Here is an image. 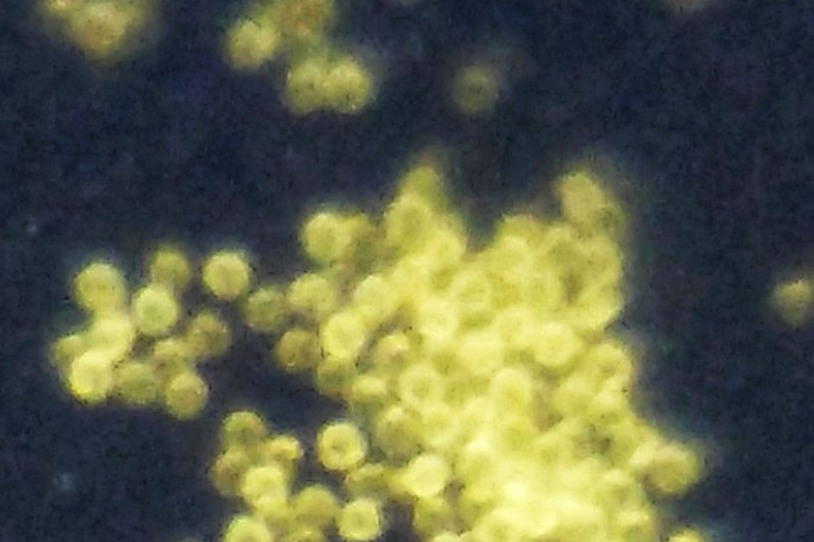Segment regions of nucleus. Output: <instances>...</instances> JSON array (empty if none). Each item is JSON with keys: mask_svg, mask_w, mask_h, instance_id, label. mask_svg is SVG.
I'll return each mask as SVG.
<instances>
[{"mask_svg": "<svg viewBox=\"0 0 814 542\" xmlns=\"http://www.w3.org/2000/svg\"><path fill=\"white\" fill-rule=\"evenodd\" d=\"M440 202L441 189L435 172L421 168L411 173L386 213L388 242L399 249L418 250L439 222Z\"/></svg>", "mask_w": 814, "mask_h": 542, "instance_id": "nucleus-1", "label": "nucleus"}, {"mask_svg": "<svg viewBox=\"0 0 814 542\" xmlns=\"http://www.w3.org/2000/svg\"><path fill=\"white\" fill-rule=\"evenodd\" d=\"M66 18L77 39L88 49L115 48L138 23L145 9L138 2H48Z\"/></svg>", "mask_w": 814, "mask_h": 542, "instance_id": "nucleus-2", "label": "nucleus"}, {"mask_svg": "<svg viewBox=\"0 0 814 542\" xmlns=\"http://www.w3.org/2000/svg\"><path fill=\"white\" fill-rule=\"evenodd\" d=\"M562 205L580 225L603 230L615 221L616 211L606 193L585 174H570L561 180Z\"/></svg>", "mask_w": 814, "mask_h": 542, "instance_id": "nucleus-3", "label": "nucleus"}, {"mask_svg": "<svg viewBox=\"0 0 814 542\" xmlns=\"http://www.w3.org/2000/svg\"><path fill=\"white\" fill-rule=\"evenodd\" d=\"M132 322L121 312L98 317L86 333L64 338L62 347L70 358L93 351L114 363L125 355L133 342Z\"/></svg>", "mask_w": 814, "mask_h": 542, "instance_id": "nucleus-4", "label": "nucleus"}, {"mask_svg": "<svg viewBox=\"0 0 814 542\" xmlns=\"http://www.w3.org/2000/svg\"><path fill=\"white\" fill-rule=\"evenodd\" d=\"M289 472L274 464L252 468L245 475L240 493L265 519L272 521L288 512Z\"/></svg>", "mask_w": 814, "mask_h": 542, "instance_id": "nucleus-5", "label": "nucleus"}, {"mask_svg": "<svg viewBox=\"0 0 814 542\" xmlns=\"http://www.w3.org/2000/svg\"><path fill=\"white\" fill-rule=\"evenodd\" d=\"M361 228L362 223L356 220H342L331 213L316 214L304 230L306 250L315 260H338Z\"/></svg>", "mask_w": 814, "mask_h": 542, "instance_id": "nucleus-6", "label": "nucleus"}, {"mask_svg": "<svg viewBox=\"0 0 814 542\" xmlns=\"http://www.w3.org/2000/svg\"><path fill=\"white\" fill-rule=\"evenodd\" d=\"M77 289L81 302L98 317L120 312L125 289L112 265L96 263L86 268L77 281Z\"/></svg>", "mask_w": 814, "mask_h": 542, "instance_id": "nucleus-7", "label": "nucleus"}, {"mask_svg": "<svg viewBox=\"0 0 814 542\" xmlns=\"http://www.w3.org/2000/svg\"><path fill=\"white\" fill-rule=\"evenodd\" d=\"M332 6L328 2H275L264 7L260 14L279 33L311 38L329 22Z\"/></svg>", "mask_w": 814, "mask_h": 542, "instance_id": "nucleus-8", "label": "nucleus"}, {"mask_svg": "<svg viewBox=\"0 0 814 542\" xmlns=\"http://www.w3.org/2000/svg\"><path fill=\"white\" fill-rule=\"evenodd\" d=\"M280 38L279 31L259 13L240 23L230 36V58L239 66H257L273 56Z\"/></svg>", "mask_w": 814, "mask_h": 542, "instance_id": "nucleus-9", "label": "nucleus"}, {"mask_svg": "<svg viewBox=\"0 0 814 542\" xmlns=\"http://www.w3.org/2000/svg\"><path fill=\"white\" fill-rule=\"evenodd\" d=\"M369 96L370 81L356 62L340 60L329 66L326 102L339 110L351 112L363 107Z\"/></svg>", "mask_w": 814, "mask_h": 542, "instance_id": "nucleus-10", "label": "nucleus"}, {"mask_svg": "<svg viewBox=\"0 0 814 542\" xmlns=\"http://www.w3.org/2000/svg\"><path fill=\"white\" fill-rule=\"evenodd\" d=\"M112 361L93 351H84L70 361L68 382L73 393L87 402L103 399L113 387Z\"/></svg>", "mask_w": 814, "mask_h": 542, "instance_id": "nucleus-11", "label": "nucleus"}, {"mask_svg": "<svg viewBox=\"0 0 814 542\" xmlns=\"http://www.w3.org/2000/svg\"><path fill=\"white\" fill-rule=\"evenodd\" d=\"M329 66L321 58H309L295 64L288 80L289 98L299 111H312L326 102Z\"/></svg>", "mask_w": 814, "mask_h": 542, "instance_id": "nucleus-12", "label": "nucleus"}, {"mask_svg": "<svg viewBox=\"0 0 814 542\" xmlns=\"http://www.w3.org/2000/svg\"><path fill=\"white\" fill-rule=\"evenodd\" d=\"M318 451L323 464L334 471H344L358 464L364 456V442L360 431L346 423L329 425L320 438Z\"/></svg>", "mask_w": 814, "mask_h": 542, "instance_id": "nucleus-13", "label": "nucleus"}, {"mask_svg": "<svg viewBox=\"0 0 814 542\" xmlns=\"http://www.w3.org/2000/svg\"><path fill=\"white\" fill-rule=\"evenodd\" d=\"M133 309L139 329L152 335L168 331L179 318V305L161 284L144 288L137 295Z\"/></svg>", "mask_w": 814, "mask_h": 542, "instance_id": "nucleus-14", "label": "nucleus"}, {"mask_svg": "<svg viewBox=\"0 0 814 542\" xmlns=\"http://www.w3.org/2000/svg\"><path fill=\"white\" fill-rule=\"evenodd\" d=\"M464 251L465 239L462 230L454 221L442 219L415 252L429 264L433 273H436L458 263Z\"/></svg>", "mask_w": 814, "mask_h": 542, "instance_id": "nucleus-15", "label": "nucleus"}, {"mask_svg": "<svg viewBox=\"0 0 814 542\" xmlns=\"http://www.w3.org/2000/svg\"><path fill=\"white\" fill-rule=\"evenodd\" d=\"M459 357L474 375H488L502 368L505 347L492 330L473 331L460 341Z\"/></svg>", "mask_w": 814, "mask_h": 542, "instance_id": "nucleus-16", "label": "nucleus"}, {"mask_svg": "<svg viewBox=\"0 0 814 542\" xmlns=\"http://www.w3.org/2000/svg\"><path fill=\"white\" fill-rule=\"evenodd\" d=\"M581 341L567 323L552 321L539 330L534 354L539 364L557 368L569 363L580 351Z\"/></svg>", "mask_w": 814, "mask_h": 542, "instance_id": "nucleus-17", "label": "nucleus"}, {"mask_svg": "<svg viewBox=\"0 0 814 542\" xmlns=\"http://www.w3.org/2000/svg\"><path fill=\"white\" fill-rule=\"evenodd\" d=\"M203 279L212 293L230 299L240 295L250 282V270L234 252L212 257L204 267Z\"/></svg>", "mask_w": 814, "mask_h": 542, "instance_id": "nucleus-18", "label": "nucleus"}, {"mask_svg": "<svg viewBox=\"0 0 814 542\" xmlns=\"http://www.w3.org/2000/svg\"><path fill=\"white\" fill-rule=\"evenodd\" d=\"M366 340V330L361 318L352 312L333 315L323 330V342L331 358L348 360L355 358Z\"/></svg>", "mask_w": 814, "mask_h": 542, "instance_id": "nucleus-19", "label": "nucleus"}, {"mask_svg": "<svg viewBox=\"0 0 814 542\" xmlns=\"http://www.w3.org/2000/svg\"><path fill=\"white\" fill-rule=\"evenodd\" d=\"M490 394V401L495 410L516 414L523 411L533 399V383L525 371L508 368L494 375Z\"/></svg>", "mask_w": 814, "mask_h": 542, "instance_id": "nucleus-20", "label": "nucleus"}, {"mask_svg": "<svg viewBox=\"0 0 814 542\" xmlns=\"http://www.w3.org/2000/svg\"><path fill=\"white\" fill-rule=\"evenodd\" d=\"M400 391L406 403L428 411L440 404L441 397L444 394V383L433 368L419 364L403 372Z\"/></svg>", "mask_w": 814, "mask_h": 542, "instance_id": "nucleus-21", "label": "nucleus"}, {"mask_svg": "<svg viewBox=\"0 0 814 542\" xmlns=\"http://www.w3.org/2000/svg\"><path fill=\"white\" fill-rule=\"evenodd\" d=\"M492 331L505 348L516 351L533 345L539 332L535 315L526 305L508 307L495 317Z\"/></svg>", "mask_w": 814, "mask_h": 542, "instance_id": "nucleus-22", "label": "nucleus"}, {"mask_svg": "<svg viewBox=\"0 0 814 542\" xmlns=\"http://www.w3.org/2000/svg\"><path fill=\"white\" fill-rule=\"evenodd\" d=\"M289 301L300 313L321 317L332 309L335 301V289L323 275H305L297 280L290 288Z\"/></svg>", "mask_w": 814, "mask_h": 542, "instance_id": "nucleus-23", "label": "nucleus"}, {"mask_svg": "<svg viewBox=\"0 0 814 542\" xmlns=\"http://www.w3.org/2000/svg\"><path fill=\"white\" fill-rule=\"evenodd\" d=\"M338 512L332 494L323 486L308 488L300 494L289 510L287 522L295 523L297 529H315L325 525Z\"/></svg>", "mask_w": 814, "mask_h": 542, "instance_id": "nucleus-24", "label": "nucleus"}, {"mask_svg": "<svg viewBox=\"0 0 814 542\" xmlns=\"http://www.w3.org/2000/svg\"><path fill=\"white\" fill-rule=\"evenodd\" d=\"M355 301L360 313L365 319L381 322L395 312L399 294L393 283L382 277L373 275L359 284Z\"/></svg>", "mask_w": 814, "mask_h": 542, "instance_id": "nucleus-25", "label": "nucleus"}, {"mask_svg": "<svg viewBox=\"0 0 814 542\" xmlns=\"http://www.w3.org/2000/svg\"><path fill=\"white\" fill-rule=\"evenodd\" d=\"M165 399L172 413L179 418H191L204 406L207 388L197 373L183 369L171 378Z\"/></svg>", "mask_w": 814, "mask_h": 542, "instance_id": "nucleus-26", "label": "nucleus"}, {"mask_svg": "<svg viewBox=\"0 0 814 542\" xmlns=\"http://www.w3.org/2000/svg\"><path fill=\"white\" fill-rule=\"evenodd\" d=\"M418 322L422 335L438 343L451 340L459 324L453 303L438 297L421 301Z\"/></svg>", "mask_w": 814, "mask_h": 542, "instance_id": "nucleus-27", "label": "nucleus"}, {"mask_svg": "<svg viewBox=\"0 0 814 542\" xmlns=\"http://www.w3.org/2000/svg\"><path fill=\"white\" fill-rule=\"evenodd\" d=\"M451 299L459 310L472 314L481 313L491 304L492 285L481 271L468 269L454 278L451 284Z\"/></svg>", "mask_w": 814, "mask_h": 542, "instance_id": "nucleus-28", "label": "nucleus"}, {"mask_svg": "<svg viewBox=\"0 0 814 542\" xmlns=\"http://www.w3.org/2000/svg\"><path fill=\"white\" fill-rule=\"evenodd\" d=\"M183 341L190 358L214 355L227 348L229 333L219 318L204 313L192 321Z\"/></svg>", "mask_w": 814, "mask_h": 542, "instance_id": "nucleus-29", "label": "nucleus"}, {"mask_svg": "<svg viewBox=\"0 0 814 542\" xmlns=\"http://www.w3.org/2000/svg\"><path fill=\"white\" fill-rule=\"evenodd\" d=\"M117 387L123 400L134 404H144L154 399L159 379L151 367L130 363L119 371Z\"/></svg>", "mask_w": 814, "mask_h": 542, "instance_id": "nucleus-30", "label": "nucleus"}, {"mask_svg": "<svg viewBox=\"0 0 814 542\" xmlns=\"http://www.w3.org/2000/svg\"><path fill=\"white\" fill-rule=\"evenodd\" d=\"M495 81L483 68H471L459 79L456 98L468 111L484 110L495 98Z\"/></svg>", "mask_w": 814, "mask_h": 542, "instance_id": "nucleus-31", "label": "nucleus"}, {"mask_svg": "<svg viewBox=\"0 0 814 542\" xmlns=\"http://www.w3.org/2000/svg\"><path fill=\"white\" fill-rule=\"evenodd\" d=\"M432 274L433 271L429 264L418 252H413L396 265L393 273V285L399 295L422 301L426 299Z\"/></svg>", "mask_w": 814, "mask_h": 542, "instance_id": "nucleus-32", "label": "nucleus"}, {"mask_svg": "<svg viewBox=\"0 0 814 542\" xmlns=\"http://www.w3.org/2000/svg\"><path fill=\"white\" fill-rule=\"evenodd\" d=\"M287 314L285 301L272 288H264L248 300L245 315L254 329L269 331L279 327Z\"/></svg>", "mask_w": 814, "mask_h": 542, "instance_id": "nucleus-33", "label": "nucleus"}, {"mask_svg": "<svg viewBox=\"0 0 814 542\" xmlns=\"http://www.w3.org/2000/svg\"><path fill=\"white\" fill-rule=\"evenodd\" d=\"M320 353L316 338L304 330H293L279 342L278 358L280 363L290 370L309 368Z\"/></svg>", "mask_w": 814, "mask_h": 542, "instance_id": "nucleus-34", "label": "nucleus"}, {"mask_svg": "<svg viewBox=\"0 0 814 542\" xmlns=\"http://www.w3.org/2000/svg\"><path fill=\"white\" fill-rule=\"evenodd\" d=\"M224 440L227 448H235L252 454L261 446L264 428L254 413L238 412L225 421Z\"/></svg>", "mask_w": 814, "mask_h": 542, "instance_id": "nucleus-35", "label": "nucleus"}, {"mask_svg": "<svg viewBox=\"0 0 814 542\" xmlns=\"http://www.w3.org/2000/svg\"><path fill=\"white\" fill-rule=\"evenodd\" d=\"M378 526V513L373 504L366 501L360 500L346 505L339 516L340 532L348 540H368L374 536Z\"/></svg>", "mask_w": 814, "mask_h": 542, "instance_id": "nucleus-36", "label": "nucleus"}, {"mask_svg": "<svg viewBox=\"0 0 814 542\" xmlns=\"http://www.w3.org/2000/svg\"><path fill=\"white\" fill-rule=\"evenodd\" d=\"M251 454L247 451L227 448L214 468V480L223 493L234 494L241 491L243 480L251 465Z\"/></svg>", "mask_w": 814, "mask_h": 542, "instance_id": "nucleus-37", "label": "nucleus"}, {"mask_svg": "<svg viewBox=\"0 0 814 542\" xmlns=\"http://www.w3.org/2000/svg\"><path fill=\"white\" fill-rule=\"evenodd\" d=\"M379 436L386 449L404 451L413 444L416 428L409 414L401 409H393L382 421Z\"/></svg>", "mask_w": 814, "mask_h": 542, "instance_id": "nucleus-38", "label": "nucleus"}, {"mask_svg": "<svg viewBox=\"0 0 814 542\" xmlns=\"http://www.w3.org/2000/svg\"><path fill=\"white\" fill-rule=\"evenodd\" d=\"M446 476L444 461L433 455L416 459L406 474V482L413 491L428 493L438 491Z\"/></svg>", "mask_w": 814, "mask_h": 542, "instance_id": "nucleus-39", "label": "nucleus"}, {"mask_svg": "<svg viewBox=\"0 0 814 542\" xmlns=\"http://www.w3.org/2000/svg\"><path fill=\"white\" fill-rule=\"evenodd\" d=\"M152 274L158 284L165 288L181 287L190 277V269L187 260L172 250L158 252L152 263Z\"/></svg>", "mask_w": 814, "mask_h": 542, "instance_id": "nucleus-40", "label": "nucleus"}, {"mask_svg": "<svg viewBox=\"0 0 814 542\" xmlns=\"http://www.w3.org/2000/svg\"><path fill=\"white\" fill-rule=\"evenodd\" d=\"M424 435L434 445L448 443L458 429V420L450 408L438 404L424 411Z\"/></svg>", "mask_w": 814, "mask_h": 542, "instance_id": "nucleus-41", "label": "nucleus"}, {"mask_svg": "<svg viewBox=\"0 0 814 542\" xmlns=\"http://www.w3.org/2000/svg\"><path fill=\"white\" fill-rule=\"evenodd\" d=\"M318 383L326 393L339 394L344 392L346 387H351L353 383L350 361L335 358L325 360L320 371H318Z\"/></svg>", "mask_w": 814, "mask_h": 542, "instance_id": "nucleus-42", "label": "nucleus"}, {"mask_svg": "<svg viewBox=\"0 0 814 542\" xmlns=\"http://www.w3.org/2000/svg\"><path fill=\"white\" fill-rule=\"evenodd\" d=\"M259 454L268 463L290 472V469L302 455V449L294 439L282 436L261 445Z\"/></svg>", "mask_w": 814, "mask_h": 542, "instance_id": "nucleus-43", "label": "nucleus"}, {"mask_svg": "<svg viewBox=\"0 0 814 542\" xmlns=\"http://www.w3.org/2000/svg\"><path fill=\"white\" fill-rule=\"evenodd\" d=\"M224 542H273V536L263 522L244 516L229 526Z\"/></svg>", "mask_w": 814, "mask_h": 542, "instance_id": "nucleus-44", "label": "nucleus"}, {"mask_svg": "<svg viewBox=\"0 0 814 542\" xmlns=\"http://www.w3.org/2000/svg\"><path fill=\"white\" fill-rule=\"evenodd\" d=\"M351 392L356 403L365 404L384 399L388 388L382 378L366 374L353 381Z\"/></svg>", "mask_w": 814, "mask_h": 542, "instance_id": "nucleus-45", "label": "nucleus"}, {"mask_svg": "<svg viewBox=\"0 0 814 542\" xmlns=\"http://www.w3.org/2000/svg\"><path fill=\"white\" fill-rule=\"evenodd\" d=\"M410 351V339L402 333H394L380 341L375 351V360L382 365L391 364L393 360L405 355Z\"/></svg>", "mask_w": 814, "mask_h": 542, "instance_id": "nucleus-46", "label": "nucleus"}, {"mask_svg": "<svg viewBox=\"0 0 814 542\" xmlns=\"http://www.w3.org/2000/svg\"><path fill=\"white\" fill-rule=\"evenodd\" d=\"M288 542H325L321 532L315 529H297Z\"/></svg>", "mask_w": 814, "mask_h": 542, "instance_id": "nucleus-47", "label": "nucleus"}]
</instances>
